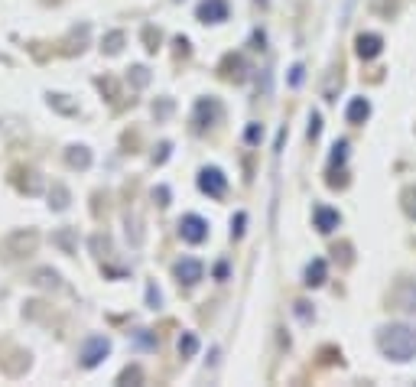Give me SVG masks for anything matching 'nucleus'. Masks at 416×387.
Returning <instances> with one entry per match:
<instances>
[{
	"instance_id": "1",
	"label": "nucleus",
	"mask_w": 416,
	"mask_h": 387,
	"mask_svg": "<svg viewBox=\"0 0 416 387\" xmlns=\"http://www.w3.org/2000/svg\"><path fill=\"white\" fill-rule=\"evenodd\" d=\"M378 349L390 361H410L416 358V329L407 322H390L378 332Z\"/></svg>"
},
{
	"instance_id": "2",
	"label": "nucleus",
	"mask_w": 416,
	"mask_h": 387,
	"mask_svg": "<svg viewBox=\"0 0 416 387\" xmlns=\"http://www.w3.org/2000/svg\"><path fill=\"white\" fill-rule=\"evenodd\" d=\"M199 189L211 198H221L228 189V176L218 170V166H205V170L199 173Z\"/></svg>"
},
{
	"instance_id": "3",
	"label": "nucleus",
	"mask_w": 416,
	"mask_h": 387,
	"mask_svg": "<svg viewBox=\"0 0 416 387\" xmlns=\"http://www.w3.org/2000/svg\"><path fill=\"white\" fill-rule=\"evenodd\" d=\"M179 235H182V241H189V244H202L208 238V221L202 215H186L179 221Z\"/></svg>"
},
{
	"instance_id": "4",
	"label": "nucleus",
	"mask_w": 416,
	"mask_h": 387,
	"mask_svg": "<svg viewBox=\"0 0 416 387\" xmlns=\"http://www.w3.org/2000/svg\"><path fill=\"white\" fill-rule=\"evenodd\" d=\"M107 351H111V342L104 339V335H91V339L85 342V349H82V365H85V368H98Z\"/></svg>"
},
{
	"instance_id": "5",
	"label": "nucleus",
	"mask_w": 416,
	"mask_h": 387,
	"mask_svg": "<svg viewBox=\"0 0 416 387\" xmlns=\"http://www.w3.org/2000/svg\"><path fill=\"white\" fill-rule=\"evenodd\" d=\"M172 274H176V280L186 286H195L205 277V267H202V261H195V257H182L179 264L172 267Z\"/></svg>"
},
{
	"instance_id": "6",
	"label": "nucleus",
	"mask_w": 416,
	"mask_h": 387,
	"mask_svg": "<svg viewBox=\"0 0 416 387\" xmlns=\"http://www.w3.org/2000/svg\"><path fill=\"white\" fill-rule=\"evenodd\" d=\"M231 7H228V0H202L199 3V20L202 23H225Z\"/></svg>"
},
{
	"instance_id": "7",
	"label": "nucleus",
	"mask_w": 416,
	"mask_h": 387,
	"mask_svg": "<svg viewBox=\"0 0 416 387\" xmlns=\"http://www.w3.org/2000/svg\"><path fill=\"white\" fill-rule=\"evenodd\" d=\"M339 225H341V215L335 212V208H329V205H319V208H315V228H319L322 235L335 231Z\"/></svg>"
},
{
	"instance_id": "8",
	"label": "nucleus",
	"mask_w": 416,
	"mask_h": 387,
	"mask_svg": "<svg viewBox=\"0 0 416 387\" xmlns=\"http://www.w3.org/2000/svg\"><path fill=\"white\" fill-rule=\"evenodd\" d=\"M380 46H384V39H380L378 33H361L358 36V56L361 59H374L380 52Z\"/></svg>"
},
{
	"instance_id": "9",
	"label": "nucleus",
	"mask_w": 416,
	"mask_h": 387,
	"mask_svg": "<svg viewBox=\"0 0 416 387\" xmlns=\"http://www.w3.org/2000/svg\"><path fill=\"white\" fill-rule=\"evenodd\" d=\"M371 114V101L368 98H351L348 111H345V117H348V124H364Z\"/></svg>"
},
{
	"instance_id": "10",
	"label": "nucleus",
	"mask_w": 416,
	"mask_h": 387,
	"mask_svg": "<svg viewBox=\"0 0 416 387\" xmlns=\"http://www.w3.org/2000/svg\"><path fill=\"white\" fill-rule=\"evenodd\" d=\"M306 284H309V286L325 284V261H322V257H315V261L306 267Z\"/></svg>"
},
{
	"instance_id": "11",
	"label": "nucleus",
	"mask_w": 416,
	"mask_h": 387,
	"mask_svg": "<svg viewBox=\"0 0 416 387\" xmlns=\"http://www.w3.org/2000/svg\"><path fill=\"white\" fill-rule=\"evenodd\" d=\"M195 349H199V339H195V335H182V339H179V351H182V355H195Z\"/></svg>"
},
{
	"instance_id": "12",
	"label": "nucleus",
	"mask_w": 416,
	"mask_h": 387,
	"mask_svg": "<svg viewBox=\"0 0 416 387\" xmlns=\"http://www.w3.org/2000/svg\"><path fill=\"white\" fill-rule=\"evenodd\" d=\"M260 133H264V131H260L257 124H251V127H247V140H251V143H254V140H260Z\"/></svg>"
},
{
	"instance_id": "13",
	"label": "nucleus",
	"mask_w": 416,
	"mask_h": 387,
	"mask_svg": "<svg viewBox=\"0 0 416 387\" xmlns=\"http://www.w3.org/2000/svg\"><path fill=\"white\" fill-rule=\"evenodd\" d=\"M407 212H410V218H416V189L407 196Z\"/></svg>"
},
{
	"instance_id": "14",
	"label": "nucleus",
	"mask_w": 416,
	"mask_h": 387,
	"mask_svg": "<svg viewBox=\"0 0 416 387\" xmlns=\"http://www.w3.org/2000/svg\"><path fill=\"white\" fill-rule=\"evenodd\" d=\"M309 137H319V114H312V124H309Z\"/></svg>"
},
{
	"instance_id": "15",
	"label": "nucleus",
	"mask_w": 416,
	"mask_h": 387,
	"mask_svg": "<svg viewBox=\"0 0 416 387\" xmlns=\"http://www.w3.org/2000/svg\"><path fill=\"white\" fill-rule=\"evenodd\" d=\"M299 82H303V66L293 68V85H299Z\"/></svg>"
}]
</instances>
